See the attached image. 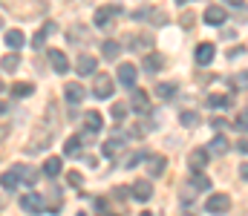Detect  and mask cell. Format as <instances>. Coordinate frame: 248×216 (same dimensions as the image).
<instances>
[{"label": "cell", "instance_id": "cell-20", "mask_svg": "<svg viewBox=\"0 0 248 216\" xmlns=\"http://www.w3.org/2000/svg\"><path fill=\"white\" fill-rule=\"evenodd\" d=\"M52 32H55V23H44V29L32 38V46H35V49H41V46H44V41H46V35H52Z\"/></svg>", "mask_w": 248, "mask_h": 216}, {"label": "cell", "instance_id": "cell-3", "mask_svg": "<svg viewBox=\"0 0 248 216\" xmlns=\"http://www.w3.org/2000/svg\"><path fill=\"white\" fill-rule=\"evenodd\" d=\"M119 14H122V6H101V9H95L93 23L98 29H107V26H113V17H119Z\"/></svg>", "mask_w": 248, "mask_h": 216}, {"label": "cell", "instance_id": "cell-12", "mask_svg": "<svg viewBox=\"0 0 248 216\" xmlns=\"http://www.w3.org/2000/svg\"><path fill=\"white\" fill-rule=\"evenodd\" d=\"M130 193H133V199H139V202H147V199L153 196V185H150V182H133Z\"/></svg>", "mask_w": 248, "mask_h": 216}, {"label": "cell", "instance_id": "cell-25", "mask_svg": "<svg viewBox=\"0 0 248 216\" xmlns=\"http://www.w3.org/2000/svg\"><path fill=\"white\" fill-rule=\"evenodd\" d=\"M17 64H20V58L12 52V55H3V61H0V70L3 72H15L17 70Z\"/></svg>", "mask_w": 248, "mask_h": 216}, {"label": "cell", "instance_id": "cell-41", "mask_svg": "<svg viewBox=\"0 0 248 216\" xmlns=\"http://www.w3.org/2000/svg\"><path fill=\"white\" fill-rule=\"evenodd\" d=\"M141 216H150V214H147V211H144V214H141Z\"/></svg>", "mask_w": 248, "mask_h": 216}, {"label": "cell", "instance_id": "cell-28", "mask_svg": "<svg viewBox=\"0 0 248 216\" xmlns=\"http://www.w3.org/2000/svg\"><path fill=\"white\" fill-rule=\"evenodd\" d=\"M110 115L116 118V124H122L124 118H127V104H122V101H119V104H113V110H110Z\"/></svg>", "mask_w": 248, "mask_h": 216}, {"label": "cell", "instance_id": "cell-13", "mask_svg": "<svg viewBox=\"0 0 248 216\" xmlns=\"http://www.w3.org/2000/svg\"><path fill=\"white\" fill-rule=\"evenodd\" d=\"M165 67V58L162 55H156V52H150V55H144V61H141V70L150 72V75H156V72Z\"/></svg>", "mask_w": 248, "mask_h": 216}, {"label": "cell", "instance_id": "cell-18", "mask_svg": "<svg viewBox=\"0 0 248 216\" xmlns=\"http://www.w3.org/2000/svg\"><path fill=\"white\" fill-rule=\"evenodd\" d=\"M119 52H122V46H119L116 41H104V43H101V55H104L107 61H116Z\"/></svg>", "mask_w": 248, "mask_h": 216}, {"label": "cell", "instance_id": "cell-35", "mask_svg": "<svg viewBox=\"0 0 248 216\" xmlns=\"http://www.w3.org/2000/svg\"><path fill=\"white\" fill-rule=\"evenodd\" d=\"M66 182H69V185H75V187H81V182H84V179H81V173L69 170V173H66Z\"/></svg>", "mask_w": 248, "mask_h": 216}, {"label": "cell", "instance_id": "cell-40", "mask_svg": "<svg viewBox=\"0 0 248 216\" xmlns=\"http://www.w3.org/2000/svg\"><path fill=\"white\" fill-rule=\"evenodd\" d=\"M0 113H6V104H0Z\"/></svg>", "mask_w": 248, "mask_h": 216}, {"label": "cell", "instance_id": "cell-8", "mask_svg": "<svg viewBox=\"0 0 248 216\" xmlns=\"http://www.w3.org/2000/svg\"><path fill=\"white\" fill-rule=\"evenodd\" d=\"M63 98H66L69 107H75V104H81V101L87 98V92H84L81 84H66V86H63Z\"/></svg>", "mask_w": 248, "mask_h": 216}, {"label": "cell", "instance_id": "cell-27", "mask_svg": "<svg viewBox=\"0 0 248 216\" xmlns=\"http://www.w3.org/2000/svg\"><path fill=\"white\" fill-rule=\"evenodd\" d=\"M190 187H193V190H208V187H211V182H208L202 173H193V179H190Z\"/></svg>", "mask_w": 248, "mask_h": 216}, {"label": "cell", "instance_id": "cell-24", "mask_svg": "<svg viewBox=\"0 0 248 216\" xmlns=\"http://www.w3.org/2000/svg\"><path fill=\"white\" fill-rule=\"evenodd\" d=\"M122 147H124L122 139H110V142H104L101 150H104V156H110V158H113V156H119V153H122Z\"/></svg>", "mask_w": 248, "mask_h": 216}, {"label": "cell", "instance_id": "cell-2", "mask_svg": "<svg viewBox=\"0 0 248 216\" xmlns=\"http://www.w3.org/2000/svg\"><path fill=\"white\" fill-rule=\"evenodd\" d=\"M228 208H231L228 193H211V196H208V202H205V211H208V214H214V216L228 214Z\"/></svg>", "mask_w": 248, "mask_h": 216}, {"label": "cell", "instance_id": "cell-6", "mask_svg": "<svg viewBox=\"0 0 248 216\" xmlns=\"http://www.w3.org/2000/svg\"><path fill=\"white\" fill-rule=\"evenodd\" d=\"M93 95H95V98H101V101H107V98L113 95V81H110L107 75H95V84H93Z\"/></svg>", "mask_w": 248, "mask_h": 216}, {"label": "cell", "instance_id": "cell-44", "mask_svg": "<svg viewBox=\"0 0 248 216\" xmlns=\"http://www.w3.org/2000/svg\"><path fill=\"white\" fill-rule=\"evenodd\" d=\"M78 216H84V214H78Z\"/></svg>", "mask_w": 248, "mask_h": 216}, {"label": "cell", "instance_id": "cell-42", "mask_svg": "<svg viewBox=\"0 0 248 216\" xmlns=\"http://www.w3.org/2000/svg\"><path fill=\"white\" fill-rule=\"evenodd\" d=\"M104 216H116V214H104Z\"/></svg>", "mask_w": 248, "mask_h": 216}, {"label": "cell", "instance_id": "cell-26", "mask_svg": "<svg viewBox=\"0 0 248 216\" xmlns=\"http://www.w3.org/2000/svg\"><path fill=\"white\" fill-rule=\"evenodd\" d=\"M156 95H159L162 101H170V98L176 95V86H173V84H159V86H156Z\"/></svg>", "mask_w": 248, "mask_h": 216}, {"label": "cell", "instance_id": "cell-37", "mask_svg": "<svg viewBox=\"0 0 248 216\" xmlns=\"http://www.w3.org/2000/svg\"><path fill=\"white\" fill-rule=\"evenodd\" d=\"M190 23H193V14H190V12H187V14H182V26H190Z\"/></svg>", "mask_w": 248, "mask_h": 216}, {"label": "cell", "instance_id": "cell-5", "mask_svg": "<svg viewBox=\"0 0 248 216\" xmlns=\"http://www.w3.org/2000/svg\"><path fill=\"white\" fill-rule=\"evenodd\" d=\"M20 208L26 211V214H44L46 208H44V196H38V193H23L20 196Z\"/></svg>", "mask_w": 248, "mask_h": 216}, {"label": "cell", "instance_id": "cell-4", "mask_svg": "<svg viewBox=\"0 0 248 216\" xmlns=\"http://www.w3.org/2000/svg\"><path fill=\"white\" fill-rule=\"evenodd\" d=\"M101 127H104V118H101V113L98 110H90V113H84V136L90 139V136H95V133H101Z\"/></svg>", "mask_w": 248, "mask_h": 216}, {"label": "cell", "instance_id": "cell-19", "mask_svg": "<svg viewBox=\"0 0 248 216\" xmlns=\"http://www.w3.org/2000/svg\"><path fill=\"white\" fill-rule=\"evenodd\" d=\"M35 92V84H26V81H17L15 86H12V95L15 98H29Z\"/></svg>", "mask_w": 248, "mask_h": 216}, {"label": "cell", "instance_id": "cell-16", "mask_svg": "<svg viewBox=\"0 0 248 216\" xmlns=\"http://www.w3.org/2000/svg\"><path fill=\"white\" fill-rule=\"evenodd\" d=\"M231 150V142L225 139V136H217V139H211V147H208V153L211 156H225Z\"/></svg>", "mask_w": 248, "mask_h": 216}, {"label": "cell", "instance_id": "cell-22", "mask_svg": "<svg viewBox=\"0 0 248 216\" xmlns=\"http://www.w3.org/2000/svg\"><path fill=\"white\" fill-rule=\"evenodd\" d=\"M44 173H46L49 179L58 176V173H61V158H58V156H49V158L44 161Z\"/></svg>", "mask_w": 248, "mask_h": 216}, {"label": "cell", "instance_id": "cell-29", "mask_svg": "<svg viewBox=\"0 0 248 216\" xmlns=\"http://www.w3.org/2000/svg\"><path fill=\"white\" fill-rule=\"evenodd\" d=\"M81 142H84V139H75V136H72L69 142L63 144V153H66V156H75V153L81 150Z\"/></svg>", "mask_w": 248, "mask_h": 216}, {"label": "cell", "instance_id": "cell-30", "mask_svg": "<svg viewBox=\"0 0 248 216\" xmlns=\"http://www.w3.org/2000/svg\"><path fill=\"white\" fill-rule=\"evenodd\" d=\"M231 98L228 95H208V107H228Z\"/></svg>", "mask_w": 248, "mask_h": 216}, {"label": "cell", "instance_id": "cell-1", "mask_svg": "<svg viewBox=\"0 0 248 216\" xmlns=\"http://www.w3.org/2000/svg\"><path fill=\"white\" fill-rule=\"evenodd\" d=\"M23 176H35V173H32L26 164H15L12 170H6V173L0 176V185H3L6 190H15V187H17V182H20Z\"/></svg>", "mask_w": 248, "mask_h": 216}, {"label": "cell", "instance_id": "cell-43", "mask_svg": "<svg viewBox=\"0 0 248 216\" xmlns=\"http://www.w3.org/2000/svg\"><path fill=\"white\" fill-rule=\"evenodd\" d=\"M182 216H193V214H182Z\"/></svg>", "mask_w": 248, "mask_h": 216}, {"label": "cell", "instance_id": "cell-14", "mask_svg": "<svg viewBox=\"0 0 248 216\" xmlns=\"http://www.w3.org/2000/svg\"><path fill=\"white\" fill-rule=\"evenodd\" d=\"M136 75H139V70H136L133 64H122V67H119V84H122V86H133V84H136Z\"/></svg>", "mask_w": 248, "mask_h": 216}, {"label": "cell", "instance_id": "cell-21", "mask_svg": "<svg viewBox=\"0 0 248 216\" xmlns=\"http://www.w3.org/2000/svg\"><path fill=\"white\" fill-rule=\"evenodd\" d=\"M6 43H9L12 49H20V46L26 43V38H23V32H17V29H9V32H6Z\"/></svg>", "mask_w": 248, "mask_h": 216}, {"label": "cell", "instance_id": "cell-36", "mask_svg": "<svg viewBox=\"0 0 248 216\" xmlns=\"http://www.w3.org/2000/svg\"><path fill=\"white\" fill-rule=\"evenodd\" d=\"M237 150H240V153H246V156H248V136H246V139H240V142H237Z\"/></svg>", "mask_w": 248, "mask_h": 216}, {"label": "cell", "instance_id": "cell-7", "mask_svg": "<svg viewBox=\"0 0 248 216\" xmlns=\"http://www.w3.org/2000/svg\"><path fill=\"white\" fill-rule=\"evenodd\" d=\"M208 158H211L208 147H199V150H193V153L187 156V164H190V170H193V173H202V170H205V164H208Z\"/></svg>", "mask_w": 248, "mask_h": 216}, {"label": "cell", "instance_id": "cell-11", "mask_svg": "<svg viewBox=\"0 0 248 216\" xmlns=\"http://www.w3.org/2000/svg\"><path fill=\"white\" fill-rule=\"evenodd\" d=\"M214 55H217L214 43H199V46H196V64H199V67H208V64L214 61Z\"/></svg>", "mask_w": 248, "mask_h": 216}, {"label": "cell", "instance_id": "cell-23", "mask_svg": "<svg viewBox=\"0 0 248 216\" xmlns=\"http://www.w3.org/2000/svg\"><path fill=\"white\" fill-rule=\"evenodd\" d=\"M133 110H136V113H147V110H150V101H147L144 92H133Z\"/></svg>", "mask_w": 248, "mask_h": 216}, {"label": "cell", "instance_id": "cell-33", "mask_svg": "<svg viewBox=\"0 0 248 216\" xmlns=\"http://www.w3.org/2000/svg\"><path fill=\"white\" fill-rule=\"evenodd\" d=\"M144 158H147V153H133V156L124 161V167H136V164H139V161H144Z\"/></svg>", "mask_w": 248, "mask_h": 216}, {"label": "cell", "instance_id": "cell-31", "mask_svg": "<svg viewBox=\"0 0 248 216\" xmlns=\"http://www.w3.org/2000/svg\"><path fill=\"white\" fill-rule=\"evenodd\" d=\"M234 86L237 89H248V70L240 72V75H234Z\"/></svg>", "mask_w": 248, "mask_h": 216}, {"label": "cell", "instance_id": "cell-17", "mask_svg": "<svg viewBox=\"0 0 248 216\" xmlns=\"http://www.w3.org/2000/svg\"><path fill=\"white\" fill-rule=\"evenodd\" d=\"M165 167H168V158H165V156H150V161H147L150 176H162V173H165Z\"/></svg>", "mask_w": 248, "mask_h": 216}, {"label": "cell", "instance_id": "cell-34", "mask_svg": "<svg viewBox=\"0 0 248 216\" xmlns=\"http://www.w3.org/2000/svg\"><path fill=\"white\" fill-rule=\"evenodd\" d=\"M179 121H182L185 127H193V124H196L199 118H196V113H182V118H179Z\"/></svg>", "mask_w": 248, "mask_h": 216}, {"label": "cell", "instance_id": "cell-9", "mask_svg": "<svg viewBox=\"0 0 248 216\" xmlns=\"http://www.w3.org/2000/svg\"><path fill=\"white\" fill-rule=\"evenodd\" d=\"M225 17H228V14H225L222 6H208V9H205V23H208V26H222Z\"/></svg>", "mask_w": 248, "mask_h": 216}, {"label": "cell", "instance_id": "cell-38", "mask_svg": "<svg viewBox=\"0 0 248 216\" xmlns=\"http://www.w3.org/2000/svg\"><path fill=\"white\" fill-rule=\"evenodd\" d=\"M240 176H243V179H248V161L243 164V167H240Z\"/></svg>", "mask_w": 248, "mask_h": 216}, {"label": "cell", "instance_id": "cell-10", "mask_svg": "<svg viewBox=\"0 0 248 216\" xmlns=\"http://www.w3.org/2000/svg\"><path fill=\"white\" fill-rule=\"evenodd\" d=\"M49 64H52V70L58 72V75L69 72V61H66V55H63L61 49H49Z\"/></svg>", "mask_w": 248, "mask_h": 216}, {"label": "cell", "instance_id": "cell-39", "mask_svg": "<svg viewBox=\"0 0 248 216\" xmlns=\"http://www.w3.org/2000/svg\"><path fill=\"white\" fill-rule=\"evenodd\" d=\"M228 3H231V6H243V0H228Z\"/></svg>", "mask_w": 248, "mask_h": 216}, {"label": "cell", "instance_id": "cell-32", "mask_svg": "<svg viewBox=\"0 0 248 216\" xmlns=\"http://www.w3.org/2000/svg\"><path fill=\"white\" fill-rule=\"evenodd\" d=\"M234 127H237V130H243V133H248V110H246V113H240V115H237Z\"/></svg>", "mask_w": 248, "mask_h": 216}, {"label": "cell", "instance_id": "cell-15", "mask_svg": "<svg viewBox=\"0 0 248 216\" xmlns=\"http://www.w3.org/2000/svg\"><path fill=\"white\" fill-rule=\"evenodd\" d=\"M75 72H78V75H93V72H95V58H93V55H81V58L75 61Z\"/></svg>", "mask_w": 248, "mask_h": 216}]
</instances>
